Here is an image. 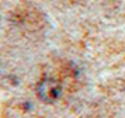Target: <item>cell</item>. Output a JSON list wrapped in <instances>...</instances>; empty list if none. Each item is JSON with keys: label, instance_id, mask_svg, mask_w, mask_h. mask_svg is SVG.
Wrapping results in <instances>:
<instances>
[{"label": "cell", "instance_id": "6da1fadb", "mask_svg": "<svg viewBox=\"0 0 125 118\" xmlns=\"http://www.w3.org/2000/svg\"><path fill=\"white\" fill-rule=\"evenodd\" d=\"M61 91H62V87H61V83L55 80V79L46 77L42 79L40 83L37 84V96L41 101L44 103H55V101L59 98L61 96Z\"/></svg>", "mask_w": 125, "mask_h": 118}]
</instances>
